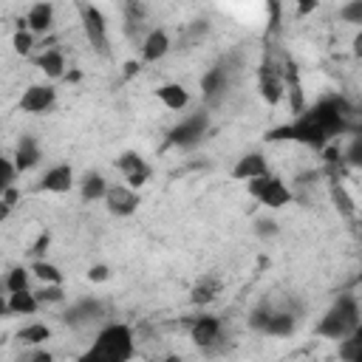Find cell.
Segmentation results:
<instances>
[{"label": "cell", "mask_w": 362, "mask_h": 362, "mask_svg": "<svg viewBox=\"0 0 362 362\" xmlns=\"http://www.w3.org/2000/svg\"><path fill=\"white\" fill-rule=\"evenodd\" d=\"M11 42H14V51H17V54H28V51H31V45H34L28 31H17Z\"/></svg>", "instance_id": "34"}, {"label": "cell", "mask_w": 362, "mask_h": 362, "mask_svg": "<svg viewBox=\"0 0 362 362\" xmlns=\"http://www.w3.org/2000/svg\"><path fill=\"white\" fill-rule=\"evenodd\" d=\"M294 331V314L291 311H272L263 334H272V337H288Z\"/></svg>", "instance_id": "19"}, {"label": "cell", "mask_w": 362, "mask_h": 362, "mask_svg": "<svg viewBox=\"0 0 362 362\" xmlns=\"http://www.w3.org/2000/svg\"><path fill=\"white\" fill-rule=\"evenodd\" d=\"M331 198H334V204H337V209H339L342 215H348V218L356 215V204L351 201V195L345 192L342 184H331Z\"/></svg>", "instance_id": "25"}, {"label": "cell", "mask_w": 362, "mask_h": 362, "mask_svg": "<svg viewBox=\"0 0 362 362\" xmlns=\"http://www.w3.org/2000/svg\"><path fill=\"white\" fill-rule=\"evenodd\" d=\"M99 314H102V305L96 300H82V303H76L65 311V322L68 325H85V322L96 320Z\"/></svg>", "instance_id": "15"}, {"label": "cell", "mask_w": 362, "mask_h": 362, "mask_svg": "<svg viewBox=\"0 0 362 362\" xmlns=\"http://www.w3.org/2000/svg\"><path fill=\"white\" fill-rule=\"evenodd\" d=\"M6 288H8L11 294H17V291H25V288H28V272H25L23 266L11 269V272H8V277H6Z\"/></svg>", "instance_id": "29"}, {"label": "cell", "mask_w": 362, "mask_h": 362, "mask_svg": "<svg viewBox=\"0 0 362 362\" xmlns=\"http://www.w3.org/2000/svg\"><path fill=\"white\" fill-rule=\"evenodd\" d=\"M215 294H218V280L209 277V280H201V283L192 288V297H189V300H192L195 305H201V303L215 300Z\"/></svg>", "instance_id": "27"}, {"label": "cell", "mask_w": 362, "mask_h": 362, "mask_svg": "<svg viewBox=\"0 0 362 362\" xmlns=\"http://www.w3.org/2000/svg\"><path fill=\"white\" fill-rule=\"evenodd\" d=\"M48 337H51V331H48V325H42V322L25 325V328L20 331V339H23L25 345H40V342H45Z\"/></svg>", "instance_id": "28"}, {"label": "cell", "mask_w": 362, "mask_h": 362, "mask_svg": "<svg viewBox=\"0 0 362 362\" xmlns=\"http://www.w3.org/2000/svg\"><path fill=\"white\" fill-rule=\"evenodd\" d=\"M54 99H57V90H54V88H48V85H31V88L23 93L20 107H23L25 113H45V110L54 105Z\"/></svg>", "instance_id": "8"}, {"label": "cell", "mask_w": 362, "mask_h": 362, "mask_svg": "<svg viewBox=\"0 0 362 362\" xmlns=\"http://www.w3.org/2000/svg\"><path fill=\"white\" fill-rule=\"evenodd\" d=\"M314 8H317V0H314V3H300V6H297L300 14H308V11H314Z\"/></svg>", "instance_id": "42"}, {"label": "cell", "mask_w": 362, "mask_h": 362, "mask_svg": "<svg viewBox=\"0 0 362 362\" xmlns=\"http://www.w3.org/2000/svg\"><path fill=\"white\" fill-rule=\"evenodd\" d=\"M272 303H260L252 314H249V328H255V331H263L266 328V322H269V317H272Z\"/></svg>", "instance_id": "30"}, {"label": "cell", "mask_w": 362, "mask_h": 362, "mask_svg": "<svg viewBox=\"0 0 362 362\" xmlns=\"http://www.w3.org/2000/svg\"><path fill=\"white\" fill-rule=\"evenodd\" d=\"M3 204H8V206L17 204V189H14V187H8V189L3 192Z\"/></svg>", "instance_id": "39"}, {"label": "cell", "mask_w": 362, "mask_h": 362, "mask_svg": "<svg viewBox=\"0 0 362 362\" xmlns=\"http://www.w3.org/2000/svg\"><path fill=\"white\" fill-rule=\"evenodd\" d=\"M246 184H249V195H255L269 209H280L291 201V189L274 175H260V178H252Z\"/></svg>", "instance_id": "4"}, {"label": "cell", "mask_w": 362, "mask_h": 362, "mask_svg": "<svg viewBox=\"0 0 362 362\" xmlns=\"http://www.w3.org/2000/svg\"><path fill=\"white\" fill-rule=\"evenodd\" d=\"M6 314H8V303H6V300H3V297H0V320H3V317H6Z\"/></svg>", "instance_id": "44"}, {"label": "cell", "mask_w": 362, "mask_h": 362, "mask_svg": "<svg viewBox=\"0 0 362 362\" xmlns=\"http://www.w3.org/2000/svg\"><path fill=\"white\" fill-rule=\"evenodd\" d=\"M133 351H136L133 331L122 322H113L96 334L90 348L76 362H130Z\"/></svg>", "instance_id": "1"}, {"label": "cell", "mask_w": 362, "mask_h": 362, "mask_svg": "<svg viewBox=\"0 0 362 362\" xmlns=\"http://www.w3.org/2000/svg\"><path fill=\"white\" fill-rule=\"evenodd\" d=\"M8 314H34L37 311V297L25 288V291H17V294H8Z\"/></svg>", "instance_id": "20"}, {"label": "cell", "mask_w": 362, "mask_h": 362, "mask_svg": "<svg viewBox=\"0 0 362 362\" xmlns=\"http://www.w3.org/2000/svg\"><path fill=\"white\" fill-rule=\"evenodd\" d=\"M8 212H11V206H8V204H3V201H0V221H3V218H6V215H8Z\"/></svg>", "instance_id": "43"}, {"label": "cell", "mask_w": 362, "mask_h": 362, "mask_svg": "<svg viewBox=\"0 0 362 362\" xmlns=\"http://www.w3.org/2000/svg\"><path fill=\"white\" fill-rule=\"evenodd\" d=\"M48 240H51V238H48V232H42V235L34 240V246H31V255H34V257H42V255H45V249H48Z\"/></svg>", "instance_id": "37"}, {"label": "cell", "mask_w": 362, "mask_h": 362, "mask_svg": "<svg viewBox=\"0 0 362 362\" xmlns=\"http://www.w3.org/2000/svg\"><path fill=\"white\" fill-rule=\"evenodd\" d=\"M11 181H14V164L0 156V195L11 187Z\"/></svg>", "instance_id": "31"}, {"label": "cell", "mask_w": 362, "mask_h": 362, "mask_svg": "<svg viewBox=\"0 0 362 362\" xmlns=\"http://www.w3.org/2000/svg\"><path fill=\"white\" fill-rule=\"evenodd\" d=\"M54 20V6L51 3H34L25 14V28L31 31H48Z\"/></svg>", "instance_id": "16"}, {"label": "cell", "mask_w": 362, "mask_h": 362, "mask_svg": "<svg viewBox=\"0 0 362 362\" xmlns=\"http://www.w3.org/2000/svg\"><path fill=\"white\" fill-rule=\"evenodd\" d=\"M339 359H342V362H356V359H362V331H354L351 337L339 339Z\"/></svg>", "instance_id": "21"}, {"label": "cell", "mask_w": 362, "mask_h": 362, "mask_svg": "<svg viewBox=\"0 0 362 362\" xmlns=\"http://www.w3.org/2000/svg\"><path fill=\"white\" fill-rule=\"evenodd\" d=\"M34 297H37V303H59L62 300V288L59 286H45Z\"/></svg>", "instance_id": "33"}, {"label": "cell", "mask_w": 362, "mask_h": 362, "mask_svg": "<svg viewBox=\"0 0 362 362\" xmlns=\"http://www.w3.org/2000/svg\"><path fill=\"white\" fill-rule=\"evenodd\" d=\"M79 20H82V28H85V37L88 42L93 45L96 54H107V23H105V14L90 6V3H79Z\"/></svg>", "instance_id": "5"}, {"label": "cell", "mask_w": 362, "mask_h": 362, "mask_svg": "<svg viewBox=\"0 0 362 362\" xmlns=\"http://www.w3.org/2000/svg\"><path fill=\"white\" fill-rule=\"evenodd\" d=\"M34 274H37L45 286H59V283H62L59 269H57L54 263H45V260H37V263H34Z\"/></svg>", "instance_id": "26"}, {"label": "cell", "mask_w": 362, "mask_h": 362, "mask_svg": "<svg viewBox=\"0 0 362 362\" xmlns=\"http://www.w3.org/2000/svg\"><path fill=\"white\" fill-rule=\"evenodd\" d=\"M40 68L45 71V76H51V79H57V76H62V68H65V59H62V54H59V51H45V54L40 57Z\"/></svg>", "instance_id": "24"}, {"label": "cell", "mask_w": 362, "mask_h": 362, "mask_svg": "<svg viewBox=\"0 0 362 362\" xmlns=\"http://www.w3.org/2000/svg\"><path fill=\"white\" fill-rule=\"evenodd\" d=\"M257 235H260V238H274V235H277V221L260 218V221H257Z\"/></svg>", "instance_id": "36"}, {"label": "cell", "mask_w": 362, "mask_h": 362, "mask_svg": "<svg viewBox=\"0 0 362 362\" xmlns=\"http://www.w3.org/2000/svg\"><path fill=\"white\" fill-rule=\"evenodd\" d=\"M88 280H93V283H105V280H107V266H90Z\"/></svg>", "instance_id": "38"}, {"label": "cell", "mask_w": 362, "mask_h": 362, "mask_svg": "<svg viewBox=\"0 0 362 362\" xmlns=\"http://www.w3.org/2000/svg\"><path fill=\"white\" fill-rule=\"evenodd\" d=\"M158 99H161V102H164L170 110H181V107H187L189 93L184 90V85L170 82V85H161V88H158Z\"/></svg>", "instance_id": "18"}, {"label": "cell", "mask_w": 362, "mask_h": 362, "mask_svg": "<svg viewBox=\"0 0 362 362\" xmlns=\"http://www.w3.org/2000/svg\"><path fill=\"white\" fill-rule=\"evenodd\" d=\"M28 362H54V356H51L48 351H37V354H34Z\"/></svg>", "instance_id": "40"}, {"label": "cell", "mask_w": 362, "mask_h": 362, "mask_svg": "<svg viewBox=\"0 0 362 362\" xmlns=\"http://www.w3.org/2000/svg\"><path fill=\"white\" fill-rule=\"evenodd\" d=\"M345 113H348L345 102L337 99V96H331V99L317 102V107H311L305 116L325 133V139H331V136H337V133L345 130Z\"/></svg>", "instance_id": "3"}, {"label": "cell", "mask_w": 362, "mask_h": 362, "mask_svg": "<svg viewBox=\"0 0 362 362\" xmlns=\"http://www.w3.org/2000/svg\"><path fill=\"white\" fill-rule=\"evenodd\" d=\"M354 331H359V303L354 294H339V300L320 320L317 334H322L328 339H345Z\"/></svg>", "instance_id": "2"}, {"label": "cell", "mask_w": 362, "mask_h": 362, "mask_svg": "<svg viewBox=\"0 0 362 362\" xmlns=\"http://www.w3.org/2000/svg\"><path fill=\"white\" fill-rule=\"evenodd\" d=\"M133 74H139V62H124V76H133Z\"/></svg>", "instance_id": "41"}, {"label": "cell", "mask_w": 362, "mask_h": 362, "mask_svg": "<svg viewBox=\"0 0 362 362\" xmlns=\"http://www.w3.org/2000/svg\"><path fill=\"white\" fill-rule=\"evenodd\" d=\"M40 158V147L31 136H23V141L17 144V153H14V170H31Z\"/></svg>", "instance_id": "17"}, {"label": "cell", "mask_w": 362, "mask_h": 362, "mask_svg": "<svg viewBox=\"0 0 362 362\" xmlns=\"http://www.w3.org/2000/svg\"><path fill=\"white\" fill-rule=\"evenodd\" d=\"M206 124H209L206 113H195V116L184 119L181 124H175V127L170 130V144H178V147H192V144H198V141L204 139V133H206Z\"/></svg>", "instance_id": "6"}, {"label": "cell", "mask_w": 362, "mask_h": 362, "mask_svg": "<svg viewBox=\"0 0 362 362\" xmlns=\"http://www.w3.org/2000/svg\"><path fill=\"white\" fill-rule=\"evenodd\" d=\"M260 93H263V99H266L269 105H277L280 96H283L280 74H277V68L269 65V62H263V68H260Z\"/></svg>", "instance_id": "12"}, {"label": "cell", "mask_w": 362, "mask_h": 362, "mask_svg": "<svg viewBox=\"0 0 362 362\" xmlns=\"http://www.w3.org/2000/svg\"><path fill=\"white\" fill-rule=\"evenodd\" d=\"M345 158H348V164H354V167H359V164H362V139H359V136L351 141V147H348Z\"/></svg>", "instance_id": "35"}, {"label": "cell", "mask_w": 362, "mask_h": 362, "mask_svg": "<svg viewBox=\"0 0 362 362\" xmlns=\"http://www.w3.org/2000/svg\"><path fill=\"white\" fill-rule=\"evenodd\" d=\"M339 17H342L345 23H362V0L342 6V8H339Z\"/></svg>", "instance_id": "32"}, {"label": "cell", "mask_w": 362, "mask_h": 362, "mask_svg": "<svg viewBox=\"0 0 362 362\" xmlns=\"http://www.w3.org/2000/svg\"><path fill=\"white\" fill-rule=\"evenodd\" d=\"M119 170L127 175V184H130V187H141V184L150 178V167L141 161L139 153H124V156L119 158Z\"/></svg>", "instance_id": "11"}, {"label": "cell", "mask_w": 362, "mask_h": 362, "mask_svg": "<svg viewBox=\"0 0 362 362\" xmlns=\"http://www.w3.org/2000/svg\"><path fill=\"white\" fill-rule=\"evenodd\" d=\"M161 362H181L178 356H167V359H161Z\"/></svg>", "instance_id": "45"}, {"label": "cell", "mask_w": 362, "mask_h": 362, "mask_svg": "<svg viewBox=\"0 0 362 362\" xmlns=\"http://www.w3.org/2000/svg\"><path fill=\"white\" fill-rule=\"evenodd\" d=\"M167 51H170V37H167V31H161V28L150 31L147 40H144V45H141V57H144L147 62H156V59H161Z\"/></svg>", "instance_id": "14"}, {"label": "cell", "mask_w": 362, "mask_h": 362, "mask_svg": "<svg viewBox=\"0 0 362 362\" xmlns=\"http://www.w3.org/2000/svg\"><path fill=\"white\" fill-rule=\"evenodd\" d=\"M105 192H107V184H105V178H102L99 173H88V175L82 178V198H85V201L105 198Z\"/></svg>", "instance_id": "22"}, {"label": "cell", "mask_w": 362, "mask_h": 362, "mask_svg": "<svg viewBox=\"0 0 362 362\" xmlns=\"http://www.w3.org/2000/svg\"><path fill=\"white\" fill-rule=\"evenodd\" d=\"M189 337L198 348H209L221 339V320L218 317H198L189 328Z\"/></svg>", "instance_id": "10"}, {"label": "cell", "mask_w": 362, "mask_h": 362, "mask_svg": "<svg viewBox=\"0 0 362 362\" xmlns=\"http://www.w3.org/2000/svg\"><path fill=\"white\" fill-rule=\"evenodd\" d=\"M260 175H269V167H266V158L260 153H246L238 158V164L232 167V178L235 181H252V178H260Z\"/></svg>", "instance_id": "9"}, {"label": "cell", "mask_w": 362, "mask_h": 362, "mask_svg": "<svg viewBox=\"0 0 362 362\" xmlns=\"http://www.w3.org/2000/svg\"><path fill=\"white\" fill-rule=\"evenodd\" d=\"M105 201H107V209H110L113 215H122V218H127V215H133V212L139 209V195H136L130 187H122V184L107 187Z\"/></svg>", "instance_id": "7"}, {"label": "cell", "mask_w": 362, "mask_h": 362, "mask_svg": "<svg viewBox=\"0 0 362 362\" xmlns=\"http://www.w3.org/2000/svg\"><path fill=\"white\" fill-rule=\"evenodd\" d=\"M226 71L223 68H212L204 79H201V88H204V93L206 96H218V93H223L226 90Z\"/></svg>", "instance_id": "23"}, {"label": "cell", "mask_w": 362, "mask_h": 362, "mask_svg": "<svg viewBox=\"0 0 362 362\" xmlns=\"http://www.w3.org/2000/svg\"><path fill=\"white\" fill-rule=\"evenodd\" d=\"M74 184V173L68 164H59V167H51L42 181H40V189H48V192H68Z\"/></svg>", "instance_id": "13"}]
</instances>
